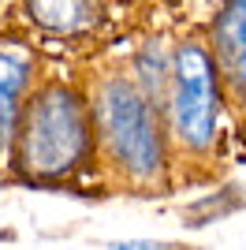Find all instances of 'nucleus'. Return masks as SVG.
Returning <instances> with one entry per match:
<instances>
[{
    "mask_svg": "<svg viewBox=\"0 0 246 250\" xmlns=\"http://www.w3.org/2000/svg\"><path fill=\"white\" fill-rule=\"evenodd\" d=\"M30 79H34V60L26 52L0 49V142H15Z\"/></svg>",
    "mask_w": 246,
    "mask_h": 250,
    "instance_id": "39448f33",
    "label": "nucleus"
},
{
    "mask_svg": "<svg viewBox=\"0 0 246 250\" xmlns=\"http://www.w3.org/2000/svg\"><path fill=\"white\" fill-rule=\"evenodd\" d=\"M172 56L175 52L164 49V42H145L134 56V83L157 108L168 104V90H172Z\"/></svg>",
    "mask_w": 246,
    "mask_h": 250,
    "instance_id": "423d86ee",
    "label": "nucleus"
},
{
    "mask_svg": "<svg viewBox=\"0 0 246 250\" xmlns=\"http://www.w3.org/2000/svg\"><path fill=\"white\" fill-rule=\"evenodd\" d=\"M108 250H186L179 243H157V239H116L108 243Z\"/></svg>",
    "mask_w": 246,
    "mask_h": 250,
    "instance_id": "6e6552de",
    "label": "nucleus"
},
{
    "mask_svg": "<svg viewBox=\"0 0 246 250\" xmlns=\"http://www.w3.org/2000/svg\"><path fill=\"white\" fill-rule=\"evenodd\" d=\"M213 56L220 67L224 97L246 112V0L224 4L213 19Z\"/></svg>",
    "mask_w": 246,
    "mask_h": 250,
    "instance_id": "20e7f679",
    "label": "nucleus"
},
{
    "mask_svg": "<svg viewBox=\"0 0 246 250\" xmlns=\"http://www.w3.org/2000/svg\"><path fill=\"white\" fill-rule=\"evenodd\" d=\"M97 127L79 90L49 83L26 97L11 165L30 179H63L93 157Z\"/></svg>",
    "mask_w": 246,
    "mask_h": 250,
    "instance_id": "f257e3e1",
    "label": "nucleus"
},
{
    "mask_svg": "<svg viewBox=\"0 0 246 250\" xmlns=\"http://www.w3.org/2000/svg\"><path fill=\"white\" fill-rule=\"evenodd\" d=\"M93 127L97 142L123 176L138 183H153L164 172V135L157 120V104L138 90L134 79L108 75L93 90Z\"/></svg>",
    "mask_w": 246,
    "mask_h": 250,
    "instance_id": "f03ea898",
    "label": "nucleus"
},
{
    "mask_svg": "<svg viewBox=\"0 0 246 250\" xmlns=\"http://www.w3.org/2000/svg\"><path fill=\"white\" fill-rule=\"evenodd\" d=\"M26 11H30V19H38L41 26H49V30H86V26H93L97 22V8L93 4H45V0H38V4H26Z\"/></svg>",
    "mask_w": 246,
    "mask_h": 250,
    "instance_id": "0eeeda50",
    "label": "nucleus"
},
{
    "mask_svg": "<svg viewBox=\"0 0 246 250\" xmlns=\"http://www.w3.org/2000/svg\"><path fill=\"white\" fill-rule=\"evenodd\" d=\"M220 101H224V83L209 45H202L198 38L179 42L172 56V90L164 116H168V135L183 153L202 157L216 146Z\"/></svg>",
    "mask_w": 246,
    "mask_h": 250,
    "instance_id": "7ed1b4c3",
    "label": "nucleus"
}]
</instances>
